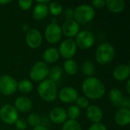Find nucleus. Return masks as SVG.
Instances as JSON below:
<instances>
[{
	"instance_id": "1",
	"label": "nucleus",
	"mask_w": 130,
	"mask_h": 130,
	"mask_svg": "<svg viewBox=\"0 0 130 130\" xmlns=\"http://www.w3.org/2000/svg\"><path fill=\"white\" fill-rule=\"evenodd\" d=\"M82 90L85 98L91 100H99L104 97L106 88L104 83L97 77L86 78L82 85Z\"/></svg>"
},
{
	"instance_id": "2",
	"label": "nucleus",
	"mask_w": 130,
	"mask_h": 130,
	"mask_svg": "<svg viewBox=\"0 0 130 130\" xmlns=\"http://www.w3.org/2000/svg\"><path fill=\"white\" fill-rule=\"evenodd\" d=\"M116 50L114 46L110 43H103L100 44L95 52L96 61L101 65H107L115 58Z\"/></svg>"
},
{
	"instance_id": "3",
	"label": "nucleus",
	"mask_w": 130,
	"mask_h": 130,
	"mask_svg": "<svg viewBox=\"0 0 130 130\" xmlns=\"http://www.w3.org/2000/svg\"><path fill=\"white\" fill-rule=\"evenodd\" d=\"M37 93L40 98L46 102L54 101L57 98L58 91L56 83L49 79H45L40 82L37 86Z\"/></svg>"
},
{
	"instance_id": "4",
	"label": "nucleus",
	"mask_w": 130,
	"mask_h": 130,
	"mask_svg": "<svg viewBox=\"0 0 130 130\" xmlns=\"http://www.w3.org/2000/svg\"><path fill=\"white\" fill-rule=\"evenodd\" d=\"M94 8L88 4H82L77 6L74 10V20L78 24H87L95 17Z\"/></svg>"
},
{
	"instance_id": "5",
	"label": "nucleus",
	"mask_w": 130,
	"mask_h": 130,
	"mask_svg": "<svg viewBox=\"0 0 130 130\" xmlns=\"http://www.w3.org/2000/svg\"><path fill=\"white\" fill-rule=\"evenodd\" d=\"M50 71L49 66L43 61L35 62L30 70V78L32 81L36 82H41L46 79Z\"/></svg>"
},
{
	"instance_id": "6",
	"label": "nucleus",
	"mask_w": 130,
	"mask_h": 130,
	"mask_svg": "<svg viewBox=\"0 0 130 130\" xmlns=\"http://www.w3.org/2000/svg\"><path fill=\"white\" fill-rule=\"evenodd\" d=\"M18 82L14 78L2 75L0 76V93L5 96L14 94L17 91Z\"/></svg>"
},
{
	"instance_id": "7",
	"label": "nucleus",
	"mask_w": 130,
	"mask_h": 130,
	"mask_svg": "<svg viewBox=\"0 0 130 130\" xmlns=\"http://www.w3.org/2000/svg\"><path fill=\"white\" fill-rule=\"evenodd\" d=\"M94 40L95 38L92 32L87 30H83L79 31V33L76 35L75 42L77 47L85 50L92 47L94 43Z\"/></svg>"
},
{
	"instance_id": "8",
	"label": "nucleus",
	"mask_w": 130,
	"mask_h": 130,
	"mask_svg": "<svg viewBox=\"0 0 130 130\" xmlns=\"http://www.w3.org/2000/svg\"><path fill=\"white\" fill-rule=\"evenodd\" d=\"M59 53V56L66 59H72L77 52V45L75 42V40L67 38L62 41L57 49Z\"/></svg>"
},
{
	"instance_id": "9",
	"label": "nucleus",
	"mask_w": 130,
	"mask_h": 130,
	"mask_svg": "<svg viewBox=\"0 0 130 130\" xmlns=\"http://www.w3.org/2000/svg\"><path fill=\"white\" fill-rule=\"evenodd\" d=\"M18 112L11 104H5L0 109V119L7 125H13L18 119Z\"/></svg>"
},
{
	"instance_id": "10",
	"label": "nucleus",
	"mask_w": 130,
	"mask_h": 130,
	"mask_svg": "<svg viewBox=\"0 0 130 130\" xmlns=\"http://www.w3.org/2000/svg\"><path fill=\"white\" fill-rule=\"evenodd\" d=\"M44 36L46 40L51 44L57 43L60 41L62 33L61 27L58 24L50 23L49 24L44 30Z\"/></svg>"
},
{
	"instance_id": "11",
	"label": "nucleus",
	"mask_w": 130,
	"mask_h": 130,
	"mask_svg": "<svg viewBox=\"0 0 130 130\" xmlns=\"http://www.w3.org/2000/svg\"><path fill=\"white\" fill-rule=\"evenodd\" d=\"M43 37L37 28H30L25 35V43L31 49H37L42 44Z\"/></svg>"
},
{
	"instance_id": "12",
	"label": "nucleus",
	"mask_w": 130,
	"mask_h": 130,
	"mask_svg": "<svg viewBox=\"0 0 130 130\" xmlns=\"http://www.w3.org/2000/svg\"><path fill=\"white\" fill-rule=\"evenodd\" d=\"M61 30L64 36L72 39V37H76V35L79 33L80 25L74 19H68L63 22L61 27Z\"/></svg>"
},
{
	"instance_id": "13",
	"label": "nucleus",
	"mask_w": 130,
	"mask_h": 130,
	"mask_svg": "<svg viewBox=\"0 0 130 130\" xmlns=\"http://www.w3.org/2000/svg\"><path fill=\"white\" fill-rule=\"evenodd\" d=\"M57 97L62 103L70 104L75 102L78 98V92L73 87H65L58 92Z\"/></svg>"
},
{
	"instance_id": "14",
	"label": "nucleus",
	"mask_w": 130,
	"mask_h": 130,
	"mask_svg": "<svg viewBox=\"0 0 130 130\" xmlns=\"http://www.w3.org/2000/svg\"><path fill=\"white\" fill-rule=\"evenodd\" d=\"M113 76L118 82L127 81L130 76V67L129 64H120L115 66L113 70Z\"/></svg>"
},
{
	"instance_id": "15",
	"label": "nucleus",
	"mask_w": 130,
	"mask_h": 130,
	"mask_svg": "<svg viewBox=\"0 0 130 130\" xmlns=\"http://www.w3.org/2000/svg\"><path fill=\"white\" fill-rule=\"evenodd\" d=\"M85 114L87 118L93 123H101L104 117L102 109L97 105H89L86 108Z\"/></svg>"
},
{
	"instance_id": "16",
	"label": "nucleus",
	"mask_w": 130,
	"mask_h": 130,
	"mask_svg": "<svg viewBox=\"0 0 130 130\" xmlns=\"http://www.w3.org/2000/svg\"><path fill=\"white\" fill-rule=\"evenodd\" d=\"M66 110L60 107L53 108L50 112V118L55 124H63L67 120Z\"/></svg>"
},
{
	"instance_id": "17",
	"label": "nucleus",
	"mask_w": 130,
	"mask_h": 130,
	"mask_svg": "<svg viewBox=\"0 0 130 130\" xmlns=\"http://www.w3.org/2000/svg\"><path fill=\"white\" fill-rule=\"evenodd\" d=\"M14 107L18 113H27L32 109L33 102L29 98H27L25 96H21L17 98L14 101Z\"/></svg>"
},
{
	"instance_id": "18",
	"label": "nucleus",
	"mask_w": 130,
	"mask_h": 130,
	"mask_svg": "<svg viewBox=\"0 0 130 130\" xmlns=\"http://www.w3.org/2000/svg\"><path fill=\"white\" fill-rule=\"evenodd\" d=\"M114 121L116 124L120 126H125L129 125L130 123L129 109L120 108L114 115Z\"/></svg>"
},
{
	"instance_id": "19",
	"label": "nucleus",
	"mask_w": 130,
	"mask_h": 130,
	"mask_svg": "<svg viewBox=\"0 0 130 130\" xmlns=\"http://www.w3.org/2000/svg\"><path fill=\"white\" fill-rule=\"evenodd\" d=\"M59 53L56 48L55 47H48L46 49L42 55L43 62L48 64H53L57 62L59 59Z\"/></svg>"
},
{
	"instance_id": "20",
	"label": "nucleus",
	"mask_w": 130,
	"mask_h": 130,
	"mask_svg": "<svg viewBox=\"0 0 130 130\" xmlns=\"http://www.w3.org/2000/svg\"><path fill=\"white\" fill-rule=\"evenodd\" d=\"M105 6L110 12L113 14H119L124 11L126 8V2L123 0H107L106 1Z\"/></svg>"
},
{
	"instance_id": "21",
	"label": "nucleus",
	"mask_w": 130,
	"mask_h": 130,
	"mask_svg": "<svg viewBox=\"0 0 130 130\" xmlns=\"http://www.w3.org/2000/svg\"><path fill=\"white\" fill-rule=\"evenodd\" d=\"M48 13H49V10L46 5L37 3L33 8L32 15L35 20L42 21L47 17Z\"/></svg>"
},
{
	"instance_id": "22",
	"label": "nucleus",
	"mask_w": 130,
	"mask_h": 130,
	"mask_svg": "<svg viewBox=\"0 0 130 130\" xmlns=\"http://www.w3.org/2000/svg\"><path fill=\"white\" fill-rule=\"evenodd\" d=\"M108 96H109L110 102L113 106H119L124 97L122 91L117 88H113L110 89Z\"/></svg>"
},
{
	"instance_id": "23",
	"label": "nucleus",
	"mask_w": 130,
	"mask_h": 130,
	"mask_svg": "<svg viewBox=\"0 0 130 130\" xmlns=\"http://www.w3.org/2000/svg\"><path fill=\"white\" fill-rule=\"evenodd\" d=\"M63 70L69 75H75L78 70V65L73 59H66L63 63Z\"/></svg>"
},
{
	"instance_id": "24",
	"label": "nucleus",
	"mask_w": 130,
	"mask_h": 130,
	"mask_svg": "<svg viewBox=\"0 0 130 130\" xmlns=\"http://www.w3.org/2000/svg\"><path fill=\"white\" fill-rule=\"evenodd\" d=\"M62 75V69L59 66H55L50 69L49 74H48V79L51 82L56 83L59 82Z\"/></svg>"
},
{
	"instance_id": "25",
	"label": "nucleus",
	"mask_w": 130,
	"mask_h": 130,
	"mask_svg": "<svg viewBox=\"0 0 130 130\" xmlns=\"http://www.w3.org/2000/svg\"><path fill=\"white\" fill-rule=\"evenodd\" d=\"M34 85L31 81L27 79H23L18 82L17 90H18L22 94H29L32 91Z\"/></svg>"
},
{
	"instance_id": "26",
	"label": "nucleus",
	"mask_w": 130,
	"mask_h": 130,
	"mask_svg": "<svg viewBox=\"0 0 130 130\" xmlns=\"http://www.w3.org/2000/svg\"><path fill=\"white\" fill-rule=\"evenodd\" d=\"M94 70H95L94 65L91 61L86 60L82 63V73L84 74V75L87 76V78L91 77L94 72Z\"/></svg>"
},
{
	"instance_id": "27",
	"label": "nucleus",
	"mask_w": 130,
	"mask_h": 130,
	"mask_svg": "<svg viewBox=\"0 0 130 130\" xmlns=\"http://www.w3.org/2000/svg\"><path fill=\"white\" fill-rule=\"evenodd\" d=\"M26 121L29 126L35 128V127L41 125L42 120H41V117L39 114H37L36 113H31L27 116Z\"/></svg>"
},
{
	"instance_id": "28",
	"label": "nucleus",
	"mask_w": 130,
	"mask_h": 130,
	"mask_svg": "<svg viewBox=\"0 0 130 130\" xmlns=\"http://www.w3.org/2000/svg\"><path fill=\"white\" fill-rule=\"evenodd\" d=\"M48 10L53 16H58L62 13L63 7L62 4L59 2H52L50 3Z\"/></svg>"
},
{
	"instance_id": "29",
	"label": "nucleus",
	"mask_w": 130,
	"mask_h": 130,
	"mask_svg": "<svg viewBox=\"0 0 130 130\" xmlns=\"http://www.w3.org/2000/svg\"><path fill=\"white\" fill-rule=\"evenodd\" d=\"M62 130H82V128L77 120H67L63 123Z\"/></svg>"
},
{
	"instance_id": "30",
	"label": "nucleus",
	"mask_w": 130,
	"mask_h": 130,
	"mask_svg": "<svg viewBox=\"0 0 130 130\" xmlns=\"http://www.w3.org/2000/svg\"><path fill=\"white\" fill-rule=\"evenodd\" d=\"M66 113H67V117H69V120H76L77 119L79 118L81 115V109L78 108L76 105H71L68 108Z\"/></svg>"
},
{
	"instance_id": "31",
	"label": "nucleus",
	"mask_w": 130,
	"mask_h": 130,
	"mask_svg": "<svg viewBox=\"0 0 130 130\" xmlns=\"http://www.w3.org/2000/svg\"><path fill=\"white\" fill-rule=\"evenodd\" d=\"M75 103H76L75 105L80 109H86L90 105L88 99L85 96H82V97L78 96V98L75 101Z\"/></svg>"
},
{
	"instance_id": "32",
	"label": "nucleus",
	"mask_w": 130,
	"mask_h": 130,
	"mask_svg": "<svg viewBox=\"0 0 130 130\" xmlns=\"http://www.w3.org/2000/svg\"><path fill=\"white\" fill-rule=\"evenodd\" d=\"M18 4L21 9H22L24 11H27L32 7L33 1H31V0H20V1H18Z\"/></svg>"
},
{
	"instance_id": "33",
	"label": "nucleus",
	"mask_w": 130,
	"mask_h": 130,
	"mask_svg": "<svg viewBox=\"0 0 130 130\" xmlns=\"http://www.w3.org/2000/svg\"><path fill=\"white\" fill-rule=\"evenodd\" d=\"M14 126L18 130H25L27 127V123L24 119L18 118L14 123Z\"/></svg>"
},
{
	"instance_id": "34",
	"label": "nucleus",
	"mask_w": 130,
	"mask_h": 130,
	"mask_svg": "<svg viewBox=\"0 0 130 130\" xmlns=\"http://www.w3.org/2000/svg\"><path fill=\"white\" fill-rule=\"evenodd\" d=\"M94 8L97 9H102L106 5V1L104 0H94L91 2V5Z\"/></svg>"
},
{
	"instance_id": "35",
	"label": "nucleus",
	"mask_w": 130,
	"mask_h": 130,
	"mask_svg": "<svg viewBox=\"0 0 130 130\" xmlns=\"http://www.w3.org/2000/svg\"><path fill=\"white\" fill-rule=\"evenodd\" d=\"M88 130H107V128L104 124L101 123H92L88 128Z\"/></svg>"
},
{
	"instance_id": "36",
	"label": "nucleus",
	"mask_w": 130,
	"mask_h": 130,
	"mask_svg": "<svg viewBox=\"0 0 130 130\" xmlns=\"http://www.w3.org/2000/svg\"><path fill=\"white\" fill-rule=\"evenodd\" d=\"M120 107H122V108H125V109H129L130 108V99L129 98L127 97H123L121 103L120 104Z\"/></svg>"
},
{
	"instance_id": "37",
	"label": "nucleus",
	"mask_w": 130,
	"mask_h": 130,
	"mask_svg": "<svg viewBox=\"0 0 130 130\" xmlns=\"http://www.w3.org/2000/svg\"><path fill=\"white\" fill-rule=\"evenodd\" d=\"M64 15L66 18V20L68 19H74V10L69 8H67L64 11Z\"/></svg>"
},
{
	"instance_id": "38",
	"label": "nucleus",
	"mask_w": 130,
	"mask_h": 130,
	"mask_svg": "<svg viewBox=\"0 0 130 130\" xmlns=\"http://www.w3.org/2000/svg\"><path fill=\"white\" fill-rule=\"evenodd\" d=\"M33 130H49L46 126H43V125H40V126H37V127H35V128H34Z\"/></svg>"
},
{
	"instance_id": "39",
	"label": "nucleus",
	"mask_w": 130,
	"mask_h": 130,
	"mask_svg": "<svg viewBox=\"0 0 130 130\" xmlns=\"http://www.w3.org/2000/svg\"><path fill=\"white\" fill-rule=\"evenodd\" d=\"M126 91L128 93V94H130V81L129 79H128L126 81Z\"/></svg>"
},
{
	"instance_id": "40",
	"label": "nucleus",
	"mask_w": 130,
	"mask_h": 130,
	"mask_svg": "<svg viewBox=\"0 0 130 130\" xmlns=\"http://www.w3.org/2000/svg\"><path fill=\"white\" fill-rule=\"evenodd\" d=\"M37 3L39 4H43V5H46L47 3H50L49 0H36Z\"/></svg>"
},
{
	"instance_id": "41",
	"label": "nucleus",
	"mask_w": 130,
	"mask_h": 130,
	"mask_svg": "<svg viewBox=\"0 0 130 130\" xmlns=\"http://www.w3.org/2000/svg\"><path fill=\"white\" fill-rule=\"evenodd\" d=\"M30 29V27H29L28 24H24V25L22 26V30H23L24 31H25L26 33H27Z\"/></svg>"
},
{
	"instance_id": "42",
	"label": "nucleus",
	"mask_w": 130,
	"mask_h": 130,
	"mask_svg": "<svg viewBox=\"0 0 130 130\" xmlns=\"http://www.w3.org/2000/svg\"><path fill=\"white\" fill-rule=\"evenodd\" d=\"M11 0H0V5H7V4H9L11 3Z\"/></svg>"
}]
</instances>
